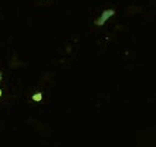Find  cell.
<instances>
[{"mask_svg":"<svg viewBox=\"0 0 156 147\" xmlns=\"http://www.w3.org/2000/svg\"><path fill=\"white\" fill-rule=\"evenodd\" d=\"M1 77H2V75H1V73H0V82H1Z\"/></svg>","mask_w":156,"mask_h":147,"instance_id":"4","label":"cell"},{"mask_svg":"<svg viewBox=\"0 0 156 147\" xmlns=\"http://www.w3.org/2000/svg\"><path fill=\"white\" fill-rule=\"evenodd\" d=\"M18 65H22V63L18 62L17 57H13V59H12V62H11V66H18Z\"/></svg>","mask_w":156,"mask_h":147,"instance_id":"3","label":"cell"},{"mask_svg":"<svg viewBox=\"0 0 156 147\" xmlns=\"http://www.w3.org/2000/svg\"><path fill=\"white\" fill-rule=\"evenodd\" d=\"M1 95H2V92H1V89H0V98H1Z\"/></svg>","mask_w":156,"mask_h":147,"instance_id":"5","label":"cell"},{"mask_svg":"<svg viewBox=\"0 0 156 147\" xmlns=\"http://www.w3.org/2000/svg\"><path fill=\"white\" fill-rule=\"evenodd\" d=\"M114 13H115V11H114V10H112V9H109V10H105V11L102 12V15H101V16H100V17H98L94 23H95L96 25H98V27H101V25H103L108 19L111 18Z\"/></svg>","mask_w":156,"mask_h":147,"instance_id":"1","label":"cell"},{"mask_svg":"<svg viewBox=\"0 0 156 147\" xmlns=\"http://www.w3.org/2000/svg\"><path fill=\"white\" fill-rule=\"evenodd\" d=\"M42 98H43V95H42V93H36V94H34L33 96H31V99L34 100V101H41L42 100Z\"/></svg>","mask_w":156,"mask_h":147,"instance_id":"2","label":"cell"}]
</instances>
